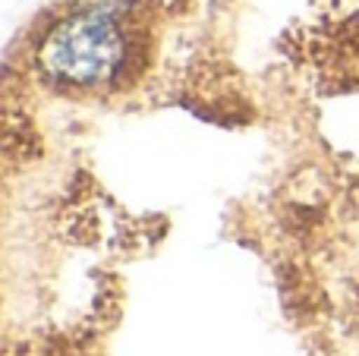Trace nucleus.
I'll list each match as a JSON object with an SVG mask.
<instances>
[{
    "instance_id": "1",
    "label": "nucleus",
    "mask_w": 359,
    "mask_h": 356,
    "mask_svg": "<svg viewBox=\"0 0 359 356\" xmlns=\"http://www.w3.org/2000/svg\"><path fill=\"white\" fill-rule=\"evenodd\" d=\"M145 44L126 13L76 6L57 16L41 32L32 60L50 88L67 95H101L126 85L139 73Z\"/></svg>"
}]
</instances>
